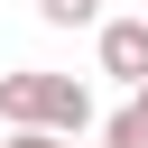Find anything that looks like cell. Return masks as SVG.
<instances>
[{"label":"cell","instance_id":"cell-3","mask_svg":"<svg viewBox=\"0 0 148 148\" xmlns=\"http://www.w3.org/2000/svg\"><path fill=\"white\" fill-rule=\"evenodd\" d=\"M102 148H148V111H139V102H120V111L102 120Z\"/></svg>","mask_w":148,"mask_h":148},{"label":"cell","instance_id":"cell-1","mask_svg":"<svg viewBox=\"0 0 148 148\" xmlns=\"http://www.w3.org/2000/svg\"><path fill=\"white\" fill-rule=\"evenodd\" d=\"M0 120H9V130L83 139V130H92V92H83L74 74H37V65H18V74H0Z\"/></svg>","mask_w":148,"mask_h":148},{"label":"cell","instance_id":"cell-4","mask_svg":"<svg viewBox=\"0 0 148 148\" xmlns=\"http://www.w3.org/2000/svg\"><path fill=\"white\" fill-rule=\"evenodd\" d=\"M37 18H46V28H92L102 0H37Z\"/></svg>","mask_w":148,"mask_h":148},{"label":"cell","instance_id":"cell-2","mask_svg":"<svg viewBox=\"0 0 148 148\" xmlns=\"http://www.w3.org/2000/svg\"><path fill=\"white\" fill-rule=\"evenodd\" d=\"M92 46H102V74L111 83H130V92L148 83V18H102Z\"/></svg>","mask_w":148,"mask_h":148},{"label":"cell","instance_id":"cell-5","mask_svg":"<svg viewBox=\"0 0 148 148\" xmlns=\"http://www.w3.org/2000/svg\"><path fill=\"white\" fill-rule=\"evenodd\" d=\"M130 102H139V111H148V83H139V92H130Z\"/></svg>","mask_w":148,"mask_h":148},{"label":"cell","instance_id":"cell-6","mask_svg":"<svg viewBox=\"0 0 148 148\" xmlns=\"http://www.w3.org/2000/svg\"><path fill=\"white\" fill-rule=\"evenodd\" d=\"M56 148H83V139H56Z\"/></svg>","mask_w":148,"mask_h":148}]
</instances>
